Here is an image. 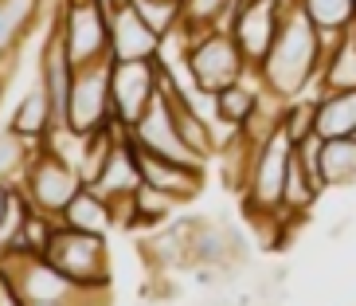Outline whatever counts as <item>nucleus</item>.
<instances>
[{"instance_id":"24","label":"nucleus","mask_w":356,"mask_h":306,"mask_svg":"<svg viewBox=\"0 0 356 306\" xmlns=\"http://www.w3.org/2000/svg\"><path fill=\"white\" fill-rule=\"evenodd\" d=\"M321 79H325V86H356V36H353V28L341 40V47L325 59Z\"/></svg>"},{"instance_id":"17","label":"nucleus","mask_w":356,"mask_h":306,"mask_svg":"<svg viewBox=\"0 0 356 306\" xmlns=\"http://www.w3.org/2000/svg\"><path fill=\"white\" fill-rule=\"evenodd\" d=\"M8 126L16 130V134L32 137V141H43V134L51 130V98H47L40 79L32 83L28 95H20V102H16V110H12V118H8Z\"/></svg>"},{"instance_id":"3","label":"nucleus","mask_w":356,"mask_h":306,"mask_svg":"<svg viewBox=\"0 0 356 306\" xmlns=\"http://www.w3.org/2000/svg\"><path fill=\"white\" fill-rule=\"evenodd\" d=\"M290 161H293V137L278 126L259 146L254 165H251V177H247V185H243V192H239L243 220H247V216H259V212H278V204H282V189H286V173H290Z\"/></svg>"},{"instance_id":"30","label":"nucleus","mask_w":356,"mask_h":306,"mask_svg":"<svg viewBox=\"0 0 356 306\" xmlns=\"http://www.w3.org/2000/svg\"><path fill=\"white\" fill-rule=\"evenodd\" d=\"M0 275H4V259H0Z\"/></svg>"},{"instance_id":"19","label":"nucleus","mask_w":356,"mask_h":306,"mask_svg":"<svg viewBox=\"0 0 356 306\" xmlns=\"http://www.w3.org/2000/svg\"><path fill=\"white\" fill-rule=\"evenodd\" d=\"M134 208H137V232L141 228H161V224L172 220V212L180 208V201L172 197V192L157 189V185H149V181H141L134 192Z\"/></svg>"},{"instance_id":"11","label":"nucleus","mask_w":356,"mask_h":306,"mask_svg":"<svg viewBox=\"0 0 356 306\" xmlns=\"http://www.w3.org/2000/svg\"><path fill=\"white\" fill-rule=\"evenodd\" d=\"M134 153H137L141 181H149V185L172 192L180 204H192L200 192H204V185H208V165H184V161L161 158V153L141 149V146H134Z\"/></svg>"},{"instance_id":"20","label":"nucleus","mask_w":356,"mask_h":306,"mask_svg":"<svg viewBox=\"0 0 356 306\" xmlns=\"http://www.w3.org/2000/svg\"><path fill=\"white\" fill-rule=\"evenodd\" d=\"M35 146H40V141L16 134L12 126H0V181L20 185L24 169H28V161H32V153H35Z\"/></svg>"},{"instance_id":"25","label":"nucleus","mask_w":356,"mask_h":306,"mask_svg":"<svg viewBox=\"0 0 356 306\" xmlns=\"http://www.w3.org/2000/svg\"><path fill=\"white\" fill-rule=\"evenodd\" d=\"M298 4L317 28H353L356 24V0H298Z\"/></svg>"},{"instance_id":"4","label":"nucleus","mask_w":356,"mask_h":306,"mask_svg":"<svg viewBox=\"0 0 356 306\" xmlns=\"http://www.w3.org/2000/svg\"><path fill=\"white\" fill-rule=\"evenodd\" d=\"M4 275H8L16 291H20V306H71L79 298H95L79 283H71L59 267H51L43 255H24V252H4Z\"/></svg>"},{"instance_id":"32","label":"nucleus","mask_w":356,"mask_h":306,"mask_svg":"<svg viewBox=\"0 0 356 306\" xmlns=\"http://www.w3.org/2000/svg\"><path fill=\"white\" fill-rule=\"evenodd\" d=\"M353 36H356V24H353Z\"/></svg>"},{"instance_id":"5","label":"nucleus","mask_w":356,"mask_h":306,"mask_svg":"<svg viewBox=\"0 0 356 306\" xmlns=\"http://www.w3.org/2000/svg\"><path fill=\"white\" fill-rule=\"evenodd\" d=\"M86 181L83 173L74 169L67 158H59V153H51V149L35 146L32 161H28V169H24V181H20V192L28 197V204L40 212H51V216H63V208L79 197V189H83Z\"/></svg>"},{"instance_id":"21","label":"nucleus","mask_w":356,"mask_h":306,"mask_svg":"<svg viewBox=\"0 0 356 306\" xmlns=\"http://www.w3.org/2000/svg\"><path fill=\"white\" fill-rule=\"evenodd\" d=\"M172 114H177V130H180V137L188 141V149L211 165V158H216V134H211V122L208 118H200L196 110H188V106H180L177 98H172Z\"/></svg>"},{"instance_id":"15","label":"nucleus","mask_w":356,"mask_h":306,"mask_svg":"<svg viewBox=\"0 0 356 306\" xmlns=\"http://www.w3.org/2000/svg\"><path fill=\"white\" fill-rule=\"evenodd\" d=\"M356 130V86H329L317 98V134L353 137Z\"/></svg>"},{"instance_id":"1","label":"nucleus","mask_w":356,"mask_h":306,"mask_svg":"<svg viewBox=\"0 0 356 306\" xmlns=\"http://www.w3.org/2000/svg\"><path fill=\"white\" fill-rule=\"evenodd\" d=\"M321 67H325V55H321V40H317V24L293 0L286 8L282 24H278L270 52H266V59L259 67V79L270 95H278L286 102V98L305 95L317 83Z\"/></svg>"},{"instance_id":"28","label":"nucleus","mask_w":356,"mask_h":306,"mask_svg":"<svg viewBox=\"0 0 356 306\" xmlns=\"http://www.w3.org/2000/svg\"><path fill=\"white\" fill-rule=\"evenodd\" d=\"M348 228H353V220H348V216H345V220H337V224H329V240H345Z\"/></svg>"},{"instance_id":"9","label":"nucleus","mask_w":356,"mask_h":306,"mask_svg":"<svg viewBox=\"0 0 356 306\" xmlns=\"http://www.w3.org/2000/svg\"><path fill=\"white\" fill-rule=\"evenodd\" d=\"M110 86H114V118L122 126H134L161 91V63L157 59H114Z\"/></svg>"},{"instance_id":"18","label":"nucleus","mask_w":356,"mask_h":306,"mask_svg":"<svg viewBox=\"0 0 356 306\" xmlns=\"http://www.w3.org/2000/svg\"><path fill=\"white\" fill-rule=\"evenodd\" d=\"M321 177L329 189H348V185H356V137H325Z\"/></svg>"},{"instance_id":"8","label":"nucleus","mask_w":356,"mask_h":306,"mask_svg":"<svg viewBox=\"0 0 356 306\" xmlns=\"http://www.w3.org/2000/svg\"><path fill=\"white\" fill-rule=\"evenodd\" d=\"M59 24H63V40L74 67L114 63V55H110V16L95 0H74Z\"/></svg>"},{"instance_id":"26","label":"nucleus","mask_w":356,"mask_h":306,"mask_svg":"<svg viewBox=\"0 0 356 306\" xmlns=\"http://www.w3.org/2000/svg\"><path fill=\"white\" fill-rule=\"evenodd\" d=\"M282 130L293 141H302L305 134H314L317 130V98H309V95L286 98L282 102Z\"/></svg>"},{"instance_id":"31","label":"nucleus","mask_w":356,"mask_h":306,"mask_svg":"<svg viewBox=\"0 0 356 306\" xmlns=\"http://www.w3.org/2000/svg\"><path fill=\"white\" fill-rule=\"evenodd\" d=\"M0 98H4V83H0Z\"/></svg>"},{"instance_id":"14","label":"nucleus","mask_w":356,"mask_h":306,"mask_svg":"<svg viewBox=\"0 0 356 306\" xmlns=\"http://www.w3.org/2000/svg\"><path fill=\"white\" fill-rule=\"evenodd\" d=\"M137 185H141V169H137V153H134V141L129 134L110 149V161H106V169L98 173V181L90 189H98L106 201H118V197H134Z\"/></svg>"},{"instance_id":"29","label":"nucleus","mask_w":356,"mask_h":306,"mask_svg":"<svg viewBox=\"0 0 356 306\" xmlns=\"http://www.w3.org/2000/svg\"><path fill=\"white\" fill-rule=\"evenodd\" d=\"M114 4H118V8H126V4H134V0H114Z\"/></svg>"},{"instance_id":"6","label":"nucleus","mask_w":356,"mask_h":306,"mask_svg":"<svg viewBox=\"0 0 356 306\" xmlns=\"http://www.w3.org/2000/svg\"><path fill=\"white\" fill-rule=\"evenodd\" d=\"M188 71L196 86L223 91V86L239 83L251 67H247L239 43H235V36L227 28H208V32H196L188 43Z\"/></svg>"},{"instance_id":"12","label":"nucleus","mask_w":356,"mask_h":306,"mask_svg":"<svg viewBox=\"0 0 356 306\" xmlns=\"http://www.w3.org/2000/svg\"><path fill=\"white\" fill-rule=\"evenodd\" d=\"M40 28V0H0V83L8 86L24 40Z\"/></svg>"},{"instance_id":"27","label":"nucleus","mask_w":356,"mask_h":306,"mask_svg":"<svg viewBox=\"0 0 356 306\" xmlns=\"http://www.w3.org/2000/svg\"><path fill=\"white\" fill-rule=\"evenodd\" d=\"M134 8L157 36L172 32L184 20V0H134Z\"/></svg>"},{"instance_id":"16","label":"nucleus","mask_w":356,"mask_h":306,"mask_svg":"<svg viewBox=\"0 0 356 306\" xmlns=\"http://www.w3.org/2000/svg\"><path fill=\"white\" fill-rule=\"evenodd\" d=\"M59 220L71 224V228H83V232H102V236L114 232V208H110V201H106L98 189H90V185L79 189V197L63 208Z\"/></svg>"},{"instance_id":"10","label":"nucleus","mask_w":356,"mask_h":306,"mask_svg":"<svg viewBox=\"0 0 356 306\" xmlns=\"http://www.w3.org/2000/svg\"><path fill=\"white\" fill-rule=\"evenodd\" d=\"M129 141L141 146V149H153V153H161V158L184 161V165H208V161L196 158V153L188 149V141L180 137L177 114H172V98H168L165 91H157V98L145 106V114L129 126Z\"/></svg>"},{"instance_id":"22","label":"nucleus","mask_w":356,"mask_h":306,"mask_svg":"<svg viewBox=\"0 0 356 306\" xmlns=\"http://www.w3.org/2000/svg\"><path fill=\"white\" fill-rule=\"evenodd\" d=\"M55 228H59V216L32 208L28 216H24V228H20V236H16V243H12L8 252H24V255H47Z\"/></svg>"},{"instance_id":"23","label":"nucleus","mask_w":356,"mask_h":306,"mask_svg":"<svg viewBox=\"0 0 356 306\" xmlns=\"http://www.w3.org/2000/svg\"><path fill=\"white\" fill-rule=\"evenodd\" d=\"M235 0H184V28L192 36L208 32V28H227V16Z\"/></svg>"},{"instance_id":"7","label":"nucleus","mask_w":356,"mask_h":306,"mask_svg":"<svg viewBox=\"0 0 356 306\" xmlns=\"http://www.w3.org/2000/svg\"><path fill=\"white\" fill-rule=\"evenodd\" d=\"M114 86H110V63H90L74 71L71 106H67V126L74 134H95L114 126Z\"/></svg>"},{"instance_id":"33","label":"nucleus","mask_w":356,"mask_h":306,"mask_svg":"<svg viewBox=\"0 0 356 306\" xmlns=\"http://www.w3.org/2000/svg\"><path fill=\"white\" fill-rule=\"evenodd\" d=\"M353 137H356V130H353Z\"/></svg>"},{"instance_id":"2","label":"nucleus","mask_w":356,"mask_h":306,"mask_svg":"<svg viewBox=\"0 0 356 306\" xmlns=\"http://www.w3.org/2000/svg\"><path fill=\"white\" fill-rule=\"evenodd\" d=\"M51 267L79 283L83 291L90 295H110V286H114V267H110V243H106L102 232H83V228H71V224L59 220L51 236V247L43 255Z\"/></svg>"},{"instance_id":"13","label":"nucleus","mask_w":356,"mask_h":306,"mask_svg":"<svg viewBox=\"0 0 356 306\" xmlns=\"http://www.w3.org/2000/svg\"><path fill=\"white\" fill-rule=\"evenodd\" d=\"M157 47L161 36L137 16L134 4L114 12V20H110V55L114 59H157Z\"/></svg>"}]
</instances>
